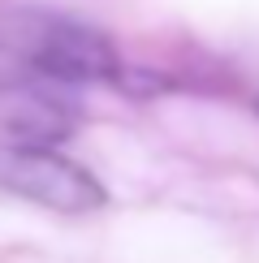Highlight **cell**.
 <instances>
[{
	"label": "cell",
	"instance_id": "cell-1",
	"mask_svg": "<svg viewBox=\"0 0 259 263\" xmlns=\"http://www.w3.org/2000/svg\"><path fill=\"white\" fill-rule=\"evenodd\" d=\"M0 48L52 82H113L121 73L113 39L52 9L0 13Z\"/></svg>",
	"mask_w": 259,
	"mask_h": 263
},
{
	"label": "cell",
	"instance_id": "cell-2",
	"mask_svg": "<svg viewBox=\"0 0 259 263\" xmlns=\"http://www.w3.org/2000/svg\"><path fill=\"white\" fill-rule=\"evenodd\" d=\"M0 185L39 207H52V212H95L108 199L104 185L82 164L52 151L48 142L0 147Z\"/></svg>",
	"mask_w": 259,
	"mask_h": 263
}]
</instances>
